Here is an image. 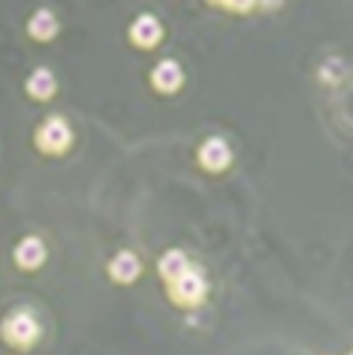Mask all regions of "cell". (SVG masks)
<instances>
[{
	"label": "cell",
	"mask_w": 353,
	"mask_h": 355,
	"mask_svg": "<svg viewBox=\"0 0 353 355\" xmlns=\"http://www.w3.org/2000/svg\"><path fill=\"white\" fill-rule=\"evenodd\" d=\"M166 295H170V301L175 307H184V310H193V307H199V304H206V298H208V277H206V271L199 268V265H188L179 277L166 283Z\"/></svg>",
	"instance_id": "6da1fadb"
},
{
	"label": "cell",
	"mask_w": 353,
	"mask_h": 355,
	"mask_svg": "<svg viewBox=\"0 0 353 355\" xmlns=\"http://www.w3.org/2000/svg\"><path fill=\"white\" fill-rule=\"evenodd\" d=\"M73 139H76V132L69 127V121L60 118V114H51L33 132V148L46 157H64L73 148Z\"/></svg>",
	"instance_id": "7a4b0ae2"
},
{
	"label": "cell",
	"mask_w": 353,
	"mask_h": 355,
	"mask_svg": "<svg viewBox=\"0 0 353 355\" xmlns=\"http://www.w3.org/2000/svg\"><path fill=\"white\" fill-rule=\"evenodd\" d=\"M42 337V328L31 310H13L0 322V340L15 346V349H33Z\"/></svg>",
	"instance_id": "3957f363"
},
{
	"label": "cell",
	"mask_w": 353,
	"mask_h": 355,
	"mask_svg": "<svg viewBox=\"0 0 353 355\" xmlns=\"http://www.w3.org/2000/svg\"><path fill=\"white\" fill-rule=\"evenodd\" d=\"M166 37V28L163 21L157 19L154 12H139L133 21H130V31H127V40L133 42L139 51H151L163 42Z\"/></svg>",
	"instance_id": "277c9868"
},
{
	"label": "cell",
	"mask_w": 353,
	"mask_h": 355,
	"mask_svg": "<svg viewBox=\"0 0 353 355\" xmlns=\"http://www.w3.org/2000/svg\"><path fill=\"white\" fill-rule=\"evenodd\" d=\"M197 163L206 168L208 175H220L233 166V148L224 136H208L202 139V145L197 148Z\"/></svg>",
	"instance_id": "5b68a950"
},
{
	"label": "cell",
	"mask_w": 353,
	"mask_h": 355,
	"mask_svg": "<svg viewBox=\"0 0 353 355\" xmlns=\"http://www.w3.org/2000/svg\"><path fill=\"white\" fill-rule=\"evenodd\" d=\"M148 82H151V87L157 94H166V96L179 94L184 87V67L175 58H163V60H157V64H154Z\"/></svg>",
	"instance_id": "8992f818"
},
{
	"label": "cell",
	"mask_w": 353,
	"mask_h": 355,
	"mask_svg": "<svg viewBox=\"0 0 353 355\" xmlns=\"http://www.w3.org/2000/svg\"><path fill=\"white\" fill-rule=\"evenodd\" d=\"M13 259H15V265H19L22 271H40L42 265H46V259H49V247H46V241H42L40 235H24L22 241L15 244Z\"/></svg>",
	"instance_id": "52a82bcc"
},
{
	"label": "cell",
	"mask_w": 353,
	"mask_h": 355,
	"mask_svg": "<svg viewBox=\"0 0 353 355\" xmlns=\"http://www.w3.org/2000/svg\"><path fill=\"white\" fill-rule=\"evenodd\" d=\"M106 271H109V277L115 283H121V286H130V283H136L142 277V259L133 253V250H118L106 265Z\"/></svg>",
	"instance_id": "ba28073f"
},
{
	"label": "cell",
	"mask_w": 353,
	"mask_h": 355,
	"mask_svg": "<svg viewBox=\"0 0 353 355\" xmlns=\"http://www.w3.org/2000/svg\"><path fill=\"white\" fill-rule=\"evenodd\" d=\"M24 94L37 103H49L58 94V76L49 67H37L33 73L24 78Z\"/></svg>",
	"instance_id": "9c48e42d"
},
{
	"label": "cell",
	"mask_w": 353,
	"mask_h": 355,
	"mask_svg": "<svg viewBox=\"0 0 353 355\" xmlns=\"http://www.w3.org/2000/svg\"><path fill=\"white\" fill-rule=\"evenodd\" d=\"M60 33V21H58V15L51 12V10H37V12H31V19H28V37L33 42H51Z\"/></svg>",
	"instance_id": "30bf717a"
},
{
	"label": "cell",
	"mask_w": 353,
	"mask_h": 355,
	"mask_svg": "<svg viewBox=\"0 0 353 355\" xmlns=\"http://www.w3.org/2000/svg\"><path fill=\"white\" fill-rule=\"evenodd\" d=\"M190 265V259H188V253L184 250H179V247H172V250H166L161 259H157V274L170 283V280H175L179 274L184 271Z\"/></svg>",
	"instance_id": "8fae6325"
},
{
	"label": "cell",
	"mask_w": 353,
	"mask_h": 355,
	"mask_svg": "<svg viewBox=\"0 0 353 355\" xmlns=\"http://www.w3.org/2000/svg\"><path fill=\"white\" fill-rule=\"evenodd\" d=\"M220 10H227V12H236V15H248L257 10V0H224V6Z\"/></svg>",
	"instance_id": "7c38bea8"
},
{
	"label": "cell",
	"mask_w": 353,
	"mask_h": 355,
	"mask_svg": "<svg viewBox=\"0 0 353 355\" xmlns=\"http://www.w3.org/2000/svg\"><path fill=\"white\" fill-rule=\"evenodd\" d=\"M284 6V0H257V10L263 12H278Z\"/></svg>",
	"instance_id": "4fadbf2b"
},
{
	"label": "cell",
	"mask_w": 353,
	"mask_h": 355,
	"mask_svg": "<svg viewBox=\"0 0 353 355\" xmlns=\"http://www.w3.org/2000/svg\"><path fill=\"white\" fill-rule=\"evenodd\" d=\"M206 3L208 6H217V10H220V6H224V0H206Z\"/></svg>",
	"instance_id": "5bb4252c"
}]
</instances>
